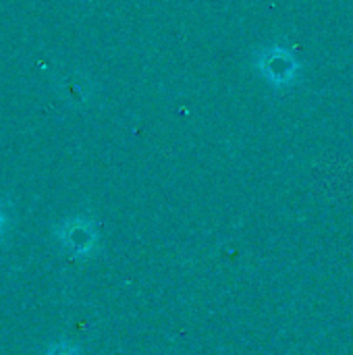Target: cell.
<instances>
[{
	"instance_id": "6da1fadb",
	"label": "cell",
	"mask_w": 353,
	"mask_h": 355,
	"mask_svg": "<svg viewBox=\"0 0 353 355\" xmlns=\"http://www.w3.org/2000/svg\"><path fill=\"white\" fill-rule=\"evenodd\" d=\"M50 355H77V352H73L71 347H58V349H54Z\"/></svg>"
},
{
	"instance_id": "7a4b0ae2",
	"label": "cell",
	"mask_w": 353,
	"mask_h": 355,
	"mask_svg": "<svg viewBox=\"0 0 353 355\" xmlns=\"http://www.w3.org/2000/svg\"><path fill=\"white\" fill-rule=\"evenodd\" d=\"M0 223H2V218H0Z\"/></svg>"
}]
</instances>
